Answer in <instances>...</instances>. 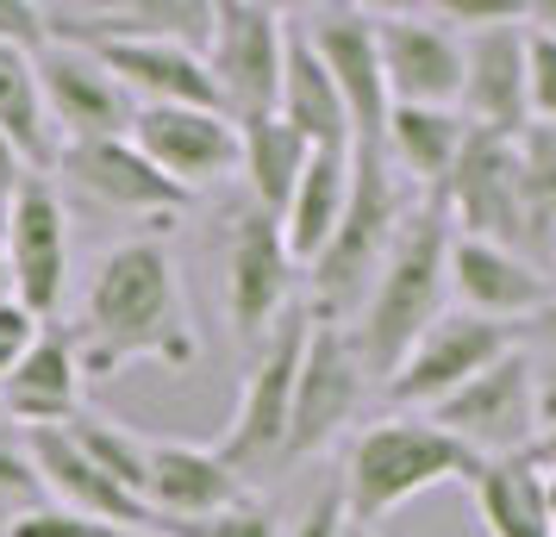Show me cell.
<instances>
[{
    "label": "cell",
    "mask_w": 556,
    "mask_h": 537,
    "mask_svg": "<svg viewBox=\"0 0 556 537\" xmlns=\"http://www.w3.org/2000/svg\"><path fill=\"white\" fill-rule=\"evenodd\" d=\"M76 362L88 382L101 375H126L131 362H156V369H194L201 337L188 319V294H181L176 256L156 238H126L94 263L88 276V301H81L76 325Z\"/></svg>",
    "instance_id": "obj_1"
},
{
    "label": "cell",
    "mask_w": 556,
    "mask_h": 537,
    "mask_svg": "<svg viewBox=\"0 0 556 537\" xmlns=\"http://www.w3.org/2000/svg\"><path fill=\"white\" fill-rule=\"evenodd\" d=\"M444 256H451V219H444V201L438 194H419L413 213L401 219L394 244L381 256L376 282L363 294V307L351 319V337H356V357L369 375H388L401 350L413 337L426 332L431 319L444 312Z\"/></svg>",
    "instance_id": "obj_2"
},
{
    "label": "cell",
    "mask_w": 556,
    "mask_h": 537,
    "mask_svg": "<svg viewBox=\"0 0 556 537\" xmlns=\"http://www.w3.org/2000/svg\"><path fill=\"white\" fill-rule=\"evenodd\" d=\"M476 475V457L456 444L444 425H431L426 412H388L369 419L344 450V475H338V500L351 532H376L388 512L419 500L431 487H451Z\"/></svg>",
    "instance_id": "obj_3"
},
{
    "label": "cell",
    "mask_w": 556,
    "mask_h": 537,
    "mask_svg": "<svg viewBox=\"0 0 556 537\" xmlns=\"http://www.w3.org/2000/svg\"><path fill=\"white\" fill-rule=\"evenodd\" d=\"M413 201L419 194L388 169L381 151H351V201L338 213L326 251L306 263L313 269V307H306L313 319L351 325L356 307H363V294H369V282H376L381 256L394 244V231H401V219L413 213Z\"/></svg>",
    "instance_id": "obj_4"
},
{
    "label": "cell",
    "mask_w": 556,
    "mask_h": 537,
    "mask_svg": "<svg viewBox=\"0 0 556 537\" xmlns=\"http://www.w3.org/2000/svg\"><path fill=\"white\" fill-rule=\"evenodd\" d=\"M281 44H288V13L263 0H213V26H206V76L219 94V113L231 126H256L276 113V81H281Z\"/></svg>",
    "instance_id": "obj_5"
},
{
    "label": "cell",
    "mask_w": 556,
    "mask_h": 537,
    "mask_svg": "<svg viewBox=\"0 0 556 537\" xmlns=\"http://www.w3.org/2000/svg\"><path fill=\"white\" fill-rule=\"evenodd\" d=\"M426 419L444 425L476 462L526 457L531 437H538V362H531V350L513 344L506 357H494L476 382H463L451 400L431 407Z\"/></svg>",
    "instance_id": "obj_6"
},
{
    "label": "cell",
    "mask_w": 556,
    "mask_h": 537,
    "mask_svg": "<svg viewBox=\"0 0 556 537\" xmlns=\"http://www.w3.org/2000/svg\"><path fill=\"white\" fill-rule=\"evenodd\" d=\"M513 350V325L476 319V312H438L426 332L401 350V362L381 375V394L394 412H431L444 407L463 382H476L494 357Z\"/></svg>",
    "instance_id": "obj_7"
},
{
    "label": "cell",
    "mask_w": 556,
    "mask_h": 537,
    "mask_svg": "<svg viewBox=\"0 0 556 537\" xmlns=\"http://www.w3.org/2000/svg\"><path fill=\"white\" fill-rule=\"evenodd\" d=\"M363 394H369V369L356 357L351 325H331V319L306 312V350H301V375H294V412H288L281 462H306L326 444H338V432L363 407Z\"/></svg>",
    "instance_id": "obj_8"
},
{
    "label": "cell",
    "mask_w": 556,
    "mask_h": 537,
    "mask_svg": "<svg viewBox=\"0 0 556 537\" xmlns=\"http://www.w3.org/2000/svg\"><path fill=\"white\" fill-rule=\"evenodd\" d=\"M301 350H306V312H288L276 332L256 344L251 375H244V387H238V412H231L226 437H219V462H226L231 475H256V469L281 462Z\"/></svg>",
    "instance_id": "obj_9"
},
{
    "label": "cell",
    "mask_w": 556,
    "mask_h": 537,
    "mask_svg": "<svg viewBox=\"0 0 556 537\" xmlns=\"http://www.w3.org/2000/svg\"><path fill=\"white\" fill-rule=\"evenodd\" d=\"M0 256L13 301L31 319H51L70 287V213L51 176H26L7 194V226H0Z\"/></svg>",
    "instance_id": "obj_10"
},
{
    "label": "cell",
    "mask_w": 556,
    "mask_h": 537,
    "mask_svg": "<svg viewBox=\"0 0 556 537\" xmlns=\"http://www.w3.org/2000/svg\"><path fill=\"white\" fill-rule=\"evenodd\" d=\"M301 38L313 56L326 63L338 101L351 113V151H381V126H388V88H381V56H376V13L369 7H306L294 13Z\"/></svg>",
    "instance_id": "obj_11"
},
{
    "label": "cell",
    "mask_w": 556,
    "mask_h": 537,
    "mask_svg": "<svg viewBox=\"0 0 556 537\" xmlns=\"http://www.w3.org/2000/svg\"><path fill=\"white\" fill-rule=\"evenodd\" d=\"M288 294H294V256L281 244L276 213H256L244 201L226 226V312L244 350H256L288 319Z\"/></svg>",
    "instance_id": "obj_12"
},
{
    "label": "cell",
    "mask_w": 556,
    "mask_h": 537,
    "mask_svg": "<svg viewBox=\"0 0 556 537\" xmlns=\"http://www.w3.org/2000/svg\"><path fill=\"white\" fill-rule=\"evenodd\" d=\"M438 201H444V219H451L456 238H488V244H506V251L531 256L513 138L469 131L451 163V176H444V188H438Z\"/></svg>",
    "instance_id": "obj_13"
},
{
    "label": "cell",
    "mask_w": 556,
    "mask_h": 537,
    "mask_svg": "<svg viewBox=\"0 0 556 537\" xmlns=\"http://www.w3.org/2000/svg\"><path fill=\"white\" fill-rule=\"evenodd\" d=\"M126 138L131 151L163 181H176L188 201L213 181L238 176V126L219 106H138Z\"/></svg>",
    "instance_id": "obj_14"
},
{
    "label": "cell",
    "mask_w": 556,
    "mask_h": 537,
    "mask_svg": "<svg viewBox=\"0 0 556 537\" xmlns=\"http://www.w3.org/2000/svg\"><path fill=\"white\" fill-rule=\"evenodd\" d=\"M376 56L388 106H456L463 88V38L431 7L376 13Z\"/></svg>",
    "instance_id": "obj_15"
},
{
    "label": "cell",
    "mask_w": 556,
    "mask_h": 537,
    "mask_svg": "<svg viewBox=\"0 0 556 537\" xmlns=\"http://www.w3.org/2000/svg\"><path fill=\"white\" fill-rule=\"evenodd\" d=\"M38 94L56 144H88V138H126L131 113L126 88L106 76V63L76 44H45L38 51Z\"/></svg>",
    "instance_id": "obj_16"
},
{
    "label": "cell",
    "mask_w": 556,
    "mask_h": 537,
    "mask_svg": "<svg viewBox=\"0 0 556 537\" xmlns=\"http://www.w3.org/2000/svg\"><path fill=\"white\" fill-rule=\"evenodd\" d=\"M444 287L456 294V312H476L494 325H526L551 301V276L538 256H519L488 238H456V231L444 256Z\"/></svg>",
    "instance_id": "obj_17"
},
{
    "label": "cell",
    "mask_w": 556,
    "mask_h": 537,
    "mask_svg": "<svg viewBox=\"0 0 556 537\" xmlns=\"http://www.w3.org/2000/svg\"><path fill=\"white\" fill-rule=\"evenodd\" d=\"M63 176L76 181L94 206H113V213H131V219H176L188 194L176 181H163L131 151V138H88V144H56V163Z\"/></svg>",
    "instance_id": "obj_18"
},
{
    "label": "cell",
    "mask_w": 556,
    "mask_h": 537,
    "mask_svg": "<svg viewBox=\"0 0 556 537\" xmlns=\"http://www.w3.org/2000/svg\"><path fill=\"white\" fill-rule=\"evenodd\" d=\"M456 113L469 131L488 138H519L526 119V26H494L463 38V88Z\"/></svg>",
    "instance_id": "obj_19"
},
{
    "label": "cell",
    "mask_w": 556,
    "mask_h": 537,
    "mask_svg": "<svg viewBox=\"0 0 556 537\" xmlns=\"http://www.w3.org/2000/svg\"><path fill=\"white\" fill-rule=\"evenodd\" d=\"M251 487L244 475H231L219 450L201 444H144V487L138 500L151 519H206L219 507H238Z\"/></svg>",
    "instance_id": "obj_20"
},
{
    "label": "cell",
    "mask_w": 556,
    "mask_h": 537,
    "mask_svg": "<svg viewBox=\"0 0 556 537\" xmlns=\"http://www.w3.org/2000/svg\"><path fill=\"white\" fill-rule=\"evenodd\" d=\"M106 63V76L126 88L131 106H219L213 76L194 44L176 38H126V44H101L94 51Z\"/></svg>",
    "instance_id": "obj_21"
},
{
    "label": "cell",
    "mask_w": 556,
    "mask_h": 537,
    "mask_svg": "<svg viewBox=\"0 0 556 537\" xmlns=\"http://www.w3.org/2000/svg\"><path fill=\"white\" fill-rule=\"evenodd\" d=\"M81 387H88V375L76 362V344L56 332H38V344L0 382V412L26 432H63L81 412Z\"/></svg>",
    "instance_id": "obj_22"
},
{
    "label": "cell",
    "mask_w": 556,
    "mask_h": 537,
    "mask_svg": "<svg viewBox=\"0 0 556 537\" xmlns=\"http://www.w3.org/2000/svg\"><path fill=\"white\" fill-rule=\"evenodd\" d=\"M276 119L294 138H306V151H351V113L331 88L326 63L313 56L301 38L294 13H288V44H281V81H276Z\"/></svg>",
    "instance_id": "obj_23"
},
{
    "label": "cell",
    "mask_w": 556,
    "mask_h": 537,
    "mask_svg": "<svg viewBox=\"0 0 556 537\" xmlns=\"http://www.w3.org/2000/svg\"><path fill=\"white\" fill-rule=\"evenodd\" d=\"M463 113L456 106H388V126H381V156L388 169L413 188V194H438L451 176L456 151H463Z\"/></svg>",
    "instance_id": "obj_24"
},
{
    "label": "cell",
    "mask_w": 556,
    "mask_h": 537,
    "mask_svg": "<svg viewBox=\"0 0 556 537\" xmlns=\"http://www.w3.org/2000/svg\"><path fill=\"white\" fill-rule=\"evenodd\" d=\"M476 519L488 537H551V507H544V469L531 457H488L469 475Z\"/></svg>",
    "instance_id": "obj_25"
},
{
    "label": "cell",
    "mask_w": 556,
    "mask_h": 537,
    "mask_svg": "<svg viewBox=\"0 0 556 537\" xmlns=\"http://www.w3.org/2000/svg\"><path fill=\"white\" fill-rule=\"evenodd\" d=\"M344 201H351V151H313L301 181H294V194H288V206L276 213L281 244H288L294 263H313V256L326 251Z\"/></svg>",
    "instance_id": "obj_26"
},
{
    "label": "cell",
    "mask_w": 556,
    "mask_h": 537,
    "mask_svg": "<svg viewBox=\"0 0 556 537\" xmlns=\"http://www.w3.org/2000/svg\"><path fill=\"white\" fill-rule=\"evenodd\" d=\"M0 138L31 176H45L56 163V131L45 119V94H38V56L0 44Z\"/></svg>",
    "instance_id": "obj_27"
},
{
    "label": "cell",
    "mask_w": 556,
    "mask_h": 537,
    "mask_svg": "<svg viewBox=\"0 0 556 537\" xmlns=\"http://www.w3.org/2000/svg\"><path fill=\"white\" fill-rule=\"evenodd\" d=\"M306 138L281 126L276 113L269 119H256V126H238V176L251 188V206L256 213H281L288 194H294V181L306 169Z\"/></svg>",
    "instance_id": "obj_28"
},
{
    "label": "cell",
    "mask_w": 556,
    "mask_h": 537,
    "mask_svg": "<svg viewBox=\"0 0 556 537\" xmlns=\"http://www.w3.org/2000/svg\"><path fill=\"white\" fill-rule=\"evenodd\" d=\"M519 163V206H526V238L531 251L556 244V126H526L513 138Z\"/></svg>",
    "instance_id": "obj_29"
},
{
    "label": "cell",
    "mask_w": 556,
    "mask_h": 537,
    "mask_svg": "<svg viewBox=\"0 0 556 537\" xmlns=\"http://www.w3.org/2000/svg\"><path fill=\"white\" fill-rule=\"evenodd\" d=\"M63 432H70V444H76L101 475H113V482L138 500V487H144V437H131L126 425H113V419H88V412H76ZM138 507H144V500H138Z\"/></svg>",
    "instance_id": "obj_30"
},
{
    "label": "cell",
    "mask_w": 556,
    "mask_h": 537,
    "mask_svg": "<svg viewBox=\"0 0 556 537\" xmlns=\"http://www.w3.org/2000/svg\"><path fill=\"white\" fill-rule=\"evenodd\" d=\"M156 537H281L276 532V512L263 507V500H238V507H219L206 512V519H151Z\"/></svg>",
    "instance_id": "obj_31"
},
{
    "label": "cell",
    "mask_w": 556,
    "mask_h": 537,
    "mask_svg": "<svg viewBox=\"0 0 556 537\" xmlns=\"http://www.w3.org/2000/svg\"><path fill=\"white\" fill-rule=\"evenodd\" d=\"M526 119L556 126V38L526 26Z\"/></svg>",
    "instance_id": "obj_32"
},
{
    "label": "cell",
    "mask_w": 556,
    "mask_h": 537,
    "mask_svg": "<svg viewBox=\"0 0 556 537\" xmlns=\"http://www.w3.org/2000/svg\"><path fill=\"white\" fill-rule=\"evenodd\" d=\"M7 537H156L151 525H101V519H76V512H13V532Z\"/></svg>",
    "instance_id": "obj_33"
},
{
    "label": "cell",
    "mask_w": 556,
    "mask_h": 537,
    "mask_svg": "<svg viewBox=\"0 0 556 537\" xmlns=\"http://www.w3.org/2000/svg\"><path fill=\"white\" fill-rule=\"evenodd\" d=\"M0 44H13V51L38 56L51 44V31H45V7L38 0H0Z\"/></svg>",
    "instance_id": "obj_34"
},
{
    "label": "cell",
    "mask_w": 556,
    "mask_h": 537,
    "mask_svg": "<svg viewBox=\"0 0 556 537\" xmlns=\"http://www.w3.org/2000/svg\"><path fill=\"white\" fill-rule=\"evenodd\" d=\"M38 332H45V319H31V312L7 294V301H0V382H7V369L38 344Z\"/></svg>",
    "instance_id": "obj_35"
},
{
    "label": "cell",
    "mask_w": 556,
    "mask_h": 537,
    "mask_svg": "<svg viewBox=\"0 0 556 537\" xmlns=\"http://www.w3.org/2000/svg\"><path fill=\"white\" fill-rule=\"evenodd\" d=\"M288 537H351V519H344V500H338V487L313 494V507L301 512V525H294Z\"/></svg>",
    "instance_id": "obj_36"
},
{
    "label": "cell",
    "mask_w": 556,
    "mask_h": 537,
    "mask_svg": "<svg viewBox=\"0 0 556 537\" xmlns=\"http://www.w3.org/2000/svg\"><path fill=\"white\" fill-rule=\"evenodd\" d=\"M551 425H556V362L538 369V432H551Z\"/></svg>",
    "instance_id": "obj_37"
},
{
    "label": "cell",
    "mask_w": 556,
    "mask_h": 537,
    "mask_svg": "<svg viewBox=\"0 0 556 537\" xmlns=\"http://www.w3.org/2000/svg\"><path fill=\"white\" fill-rule=\"evenodd\" d=\"M526 332H531V337H538V344H544V350L556 357V294H551V301H544V307H538V312L526 319Z\"/></svg>",
    "instance_id": "obj_38"
},
{
    "label": "cell",
    "mask_w": 556,
    "mask_h": 537,
    "mask_svg": "<svg viewBox=\"0 0 556 537\" xmlns=\"http://www.w3.org/2000/svg\"><path fill=\"white\" fill-rule=\"evenodd\" d=\"M31 169L26 163H20V156H13V144H7V138H0V201H7V194H13V188H20V181H26Z\"/></svg>",
    "instance_id": "obj_39"
},
{
    "label": "cell",
    "mask_w": 556,
    "mask_h": 537,
    "mask_svg": "<svg viewBox=\"0 0 556 537\" xmlns=\"http://www.w3.org/2000/svg\"><path fill=\"white\" fill-rule=\"evenodd\" d=\"M526 26L531 31H551V38H556V0H531V7H526Z\"/></svg>",
    "instance_id": "obj_40"
},
{
    "label": "cell",
    "mask_w": 556,
    "mask_h": 537,
    "mask_svg": "<svg viewBox=\"0 0 556 537\" xmlns=\"http://www.w3.org/2000/svg\"><path fill=\"white\" fill-rule=\"evenodd\" d=\"M526 457L538 462V469H556V425H551V432H538V437H531V450H526Z\"/></svg>",
    "instance_id": "obj_41"
},
{
    "label": "cell",
    "mask_w": 556,
    "mask_h": 537,
    "mask_svg": "<svg viewBox=\"0 0 556 537\" xmlns=\"http://www.w3.org/2000/svg\"><path fill=\"white\" fill-rule=\"evenodd\" d=\"M544 507H551V537H556V469H544Z\"/></svg>",
    "instance_id": "obj_42"
},
{
    "label": "cell",
    "mask_w": 556,
    "mask_h": 537,
    "mask_svg": "<svg viewBox=\"0 0 556 537\" xmlns=\"http://www.w3.org/2000/svg\"><path fill=\"white\" fill-rule=\"evenodd\" d=\"M7 294H13V282H7V256H0V301H7Z\"/></svg>",
    "instance_id": "obj_43"
},
{
    "label": "cell",
    "mask_w": 556,
    "mask_h": 537,
    "mask_svg": "<svg viewBox=\"0 0 556 537\" xmlns=\"http://www.w3.org/2000/svg\"><path fill=\"white\" fill-rule=\"evenodd\" d=\"M7 532H13V512L0 507V537H7Z\"/></svg>",
    "instance_id": "obj_44"
},
{
    "label": "cell",
    "mask_w": 556,
    "mask_h": 537,
    "mask_svg": "<svg viewBox=\"0 0 556 537\" xmlns=\"http://www.w3.org/2000/svg\"><path fill=\"white\" fill-rule=\"evenodd\" d=\"M0 226H7V201H0Z\"/></svg>",
    "instance_id": "obj_45"
},
{
    "label": "cell",
    "mask_w": 556,
    "mask_h": 537,
    "mask_svg": "<svg viewBox=\"0 0 556 537\" xmlns=\"http://www.w3.org/2000/svg\"><path fill=\"white\" fill-rule=\"evenodd\" d=\"M351 537H376V532H351Z\"/></svg>",
    "instance_id": "obj_46"
},
{
    "label": "cell",
    "mask_w": 556,
    "mask_h": 537,
    "mask_svg": "<svg viewBox=\"0 0 556 537\" xmlns=\"http://www.w3.org/2000/svg\"><path fill=\"white\" fill-rule=\"evenodd\" d=\"M551 256H556V244H551Z\"/></svg>",
    "instance_id": "obj_47"
}]
</instances>
